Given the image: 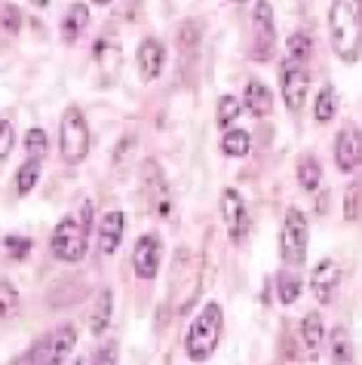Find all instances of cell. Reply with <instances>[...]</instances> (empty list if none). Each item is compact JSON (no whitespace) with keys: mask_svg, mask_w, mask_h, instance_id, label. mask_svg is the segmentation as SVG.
Listing matches in <instances>:
<instances>
[{"mask_svg":"<svg viewBox=\"0 0 362 365\" xmlns=\"http://www.w3.org/2000/svg\"><path fill=\"white\" fill-rule=\"evenodd\" d=\"M359 197H362L359 185L347 187V194H344V221H356L359 218V202H362Z\"/></svg>","mask_w":362,"mask_h":365,"instance_id":"obj_33","label":"cell"},{"mask_svg":"<svg viewBox=\"0 0 362 365\" xmlns=\"http://www.w3.org/2000/svg\"><path fill=\"white\" fill-rule=\"evenodd\" d=\"M338 110V101H335V89L331 86H323L316 93V101H314V120L316 123H329Z\"/></svg>","mask_w":362,"mask_h":365,"instance_id":"obj_26","label":"cell"},{"mask_svg":"<svg viewBox=\"0 0 362 365\" xmlns=\"http://www.w3.org/2000/svg\"><path fill=\"white\" fill-rule=\"evenodd\" d=\"M145 185H148V194H150V202H154V212L160 218H166L169 212H172V190H169L163 172H160V166L154 163V160H148L145 163Z\"/></svg>","mask_w":362,"mask_h":365,"instance_id":"obj_13","label":"cell"},{"mask_svg":"<svg viewBox=\"0 0 362 365\" xmlns=\"http://www.w3.org/2000/svg\"><path fill=\"white\" fill-rule=\"evenodd\" d=\"M40 172H43V160L28 157V163L19 166V178H16V190L19 197H28L34 190V185L40 181Z\"/></svg>","mask_w":362,"mask_h":365,"instance_id":"obj_24","label":"cell"},{"mask_svg":"<svg viewBox=\"0 0 362 365\" xmlns=\"http://www.w3.org/2000/svg\"><path fill=\"white\" fill-rule=\"evenodd\" d=\"M25 148H28V154L37 157V160H43L46 157V150H49V135L43 133V129H28L25 133Z\"/></svg>","mask_w":362,"mask_h":365,"instance_id":"obj_29","label":"cell"},{"mask_svg":"<svg viewBox=\"0 0 362 365\" xmlns=\"http://www.w3.org/2000/svg\"><path fill=\"white\" fill-rule=\"evenodd\" d=\"M93 4H98V6H105V4H110V0H93Z\"/></svg>","mask_w":362,"mask_h":365,"instance_id":"obj_37","label":"cell"},{"mask_svg":"<svg viewBox=\"0 0 362 365\" xmlns=\"http://www.w3.org/2000/svg\"><path fill=\"white\" fill-rule=\"evenodd\" d=\"M243 114V101L234 98V96H221L218 98V110H215V123L218 129H227V126H234V120Z\"/></svg>","mask_w":362,"mask_h":365,"instance_id":"obj_25","label":"cell"},{"mask_svg":"<svg viewBox=\"0 0 362 365\" xmlns=\"http://www.w3.org/2000/svg\"><path fill=\"white\" fill-rule=\"evenodd\" d=\"M243 108L255 117H267L270 108H274V96L270 89L261 83V80H249L246 83V96H243Z\"/></svg>","mask_w":362,"mask_h":365,"instance_id":"obj_18","label":"cell"},{"mask_svg":"<svg viewBox=\"0 0 362 365\" xmlns=\"http://www.w3.org/2000/svg\"><path fill=\"white\" fill-rule=\"evenodd\" d=\"M279 86H283V101L291 114H298L307 101V93H310V77L307 71L301 68L298 62L286 58L283 68H279Z\"/></svg>","mask_w":362,"mask_h":365,"instance_id":"obj_7","label":"cell"},{"mask_svg":"<svg viewBox=\"0 0 362 365\" xmlns=\"http://www.w3.org/2000/svg\"><path fill=\"white\" fill-rule=\"evenodd\" d=\"M329 40L341 62L353 65L362 56V25L347 0H335L329 9Z\"/></svg>","mask_w":362,"mask_h":365,"instance_id":"obj_2","label":"cell"},{"mask_svg":"<svg viewBox=\"0 0 362 365\" xmlns=\"http://www.w3.org/2000/svg\"><path fill=\"white\" fill-rule=\"evenodd\" d=\"M163 62H166V49L160 40L154 37H145L142 43H138V74H142V80H157L160 71H163Z\"/></svg>","mask_w":362,"mask_h":365,"instance_id":"obj_14","label":"cell"},{"mask_svg":"<svg viewBox=\"0 0 362 365\" xmlns=\"http://www.w3.org/2000/svg\"><path fill=\"white\" fill-rule=\"evenodd\" d=\"M16 145V133H13V123L6 117H0V160L9 157V150Z\"/></svg>","mask_w":362,"mask_h":365,"instance_id":"obj_34","label":"cell"},{"mask_svg":"<svg viewBox=\"0 0 362 365\" xmlns=\"http://www.w3.org/2000/svg\"><path fill=\"white\" fill-rule=\"evenodd\" d=\"M234 4H243V0H234Z\"/></svg>","mask_w":362,"mask_h":365,"instance_id":"obj_40","label":"cell"},{"mask_svg":"<svg viewBox=\"0 0 362 365\" xmlns=\"http://www.w3.org/2000/svg\"><path fill=\"white\" fill-rule=\"evenodd\" d=\"M276 298L289 304V307L301 298V279L295 273H276Z\"/></svg>","mask_w":362,"mask_h":365,"instance_id":"obj_28","label":"cell"},{"mask_svg":"<svg viewBox=\"0 0 362 365\" xmlns=\"http://www.w3.org/2000/svg\"><path fill=\"white\" fill-rule=\"evenodd\" d=\"M298 185L301 190H307V194H316V187L323 185V166H319V160L316 157H310L304 154L298 160Z\"/></svg>","mask_w":362,"mask_h":365,"instance_id":"obj_22","label":"cell"},{"mask_svg":"<svg viewBox=\"0 0 362 365\" xmlns=\"http://www.w3.org/2000/svg\"><path fill=\"white\" fill-rule=\"evenodd\" d=\"M80 212H83V218L65 215L53 230V255L65 264H77L89 252V215H93V209H89V202H83Z\"/></svg>","mask_w":362,"mask_h":365,"instance_id":"obj_3","label":"cell"},{"mask_svg":"<svg viewBox=\"0 0 362 365\" xmlns=\"http://www.w3.org/2000/svg\"><path fill=\"white\" fill-rule=\"evenodd\" d=\"M110 313H114V292L110 289H102L95 298V307H93V317H89V331L95 334H105L108 326H110Z\"/></svg>","mask_w":362,"mask_h":365,"instance_id":"obj_20","label":"cell"},{"mask_svg":"<svg viewBox=\"0 0 362 365\" xmlns=\"http://www.w3.org/2000/svg\"><path fill=\"white\" fill-rule=\"evenodd\" d=\"M252 28H255V58L264 62L270 58V46H274L276 28H274V6L267 0H255L252 6Z\"/></svg>","mask_w":362,"mask_h":365,"instance_id":"obj_9","label":"cell"},{"mask_svg":"<svg viewBox=\"0 0 362 365\" xmlns=\"http://www.w3.org/2000/svg\"><path fill=\"white\" fill-rule=\"evenodd\" d=\"M286 49H289V58L291 62H298V65H304L310 53H314V40H310L307 31H295L289 40H286Z\"/></svg>","mask_w":362,"mask_h":365,"instance_id":"obj_27","label":"cell"},{"mask_svg":"<svg viewBox=\"0 0 362 365\" xmlns=\"http://www.w3.org/2000/svg\"><path fill=\"white\" fill-rule=\"evenodd\" d=\"M221 215H224L230 242L239 246L249 233V212H246V202H243V197H239V190L227 187L224 194H221Z\"/></svg>","mask_w":362,"mask_h":365,"instance_id":"obj_8","label":"cell"},{"mask_svg":"<svg viewBox=\"0 0 362 365\" xmlns=\"http://www.w3.org/2000/svg\"><path fill=\"white\" fill-rule=\"evenodd\" d=\"M89 145H93V135H89V123L80 108H68L62 114V126H58V148H62V157L68 163H83L89 154Z\"/></svg>","mask_w":362,"mask_h":365,"instance_id":"obj_4","label":"cell"},{"mask_svg":"<svg viewBox=\"0 0 362 365\" xmlns=\"http://www.w3.org/2000/svg\"><path fill=\"white\" fill-rule=\"evenodd\" d=\"M93 58L98 71H102V80L105 83H114V80L120 77V68H123V56H120V46H114L110 40H95L93 46Z\"/></svg>","mask_w":362,"mask_h":365,"instance_id":"obj_16","label":"cell"},{"mask_svg":"<svg viewBox=\"0 0 362 365\" xmlns=\"http://www.w3.org/2000/svg\"><path fill=\"white\" fill-rule=\"evenodd\" d=\"M0 25H4L9 34H19V28H22V13H19L13 4H4L0 6Z\"/></svg>","mask_w":362,"mask_h":365,"instance_id":"obj_31","label":"cell"},{"mask_svg":"<svg viewBox=\"0 0 362 365\" xmlns=\"http://www.w3.org/2000/svg\"><path fill=\"white\" fill-rule=\"evenodd\" d=\"M4 246L9 249V255L19 261V258H28V255H31V246H34V242H31V237H6Z\"/></svg>","mask_w":362,"mask_h":365,"instance_id":"obj_32","label":"cell"},{"mask_svg":"<svg viewBox=\"0 0 362 365\" xmlns=\"http://www.w3.org/2000/svg\"><path fill=\"white\" fill-rule=\"evenodd\" d=\"M221 322H224V310L218 301L203 304V310L190 319L187 334H185V353L194 362H206L212 359V353L218 350L221 341Z\"/></svg>","mask_w":362,"mask_h":365,"instance_id":"obj_1","label":"cell"},{"mask_svg":"<svg viewBox=\"0 0 362 365\" xmlns=\"http://www.w3.org/2000/svg\"><path fill=\"white\" fill-rule=\"evenodd\" d=\"M28 4H34V6L43 9V6H49V0H28Z\"/></svg>","mask_w":362,"mask_h":365,"instance_id":"obj_36","label":"cell"},{"mask_svg":"<svg viewBox=\"0 0 362 365\" xmlns=\"http://www.w3.org/2000/svg\"><path fill=\"white\" fill-rule=\"evenodd\" d=\"M335 166L341 172H353L362 166V133L356 126L341 129L335 138Z\"/></svg>","mask_w":362,"mask_h":365,"instance_id":"obj_11","label":"cell"},{"mask_svg":"<svg viewBox=\"0 0 362 365\" xmlns=\"http://www.w3.org/2000/svg\"><path fill=\"white\" fill-rule=\"evenodd\" d=\"M74 365H86V362H83V359H77V362H74Z\"/></svg>","mask_w":362,"mask_h":365,"instance_id":"obj_38","label":"cell"},{"mask_svg":"<svg viewBox=\"0 0 362 365\" xmlns=\"http://www.w3.org/2000/svg\"><path fill=\"white\" fill-rule=\"evenodd\" d=\"M93 365H117V353H114V347H105V350L95 356Z\"/></svg>","mask_w":362,"mask_h":365,"instance_id":"obj_35","label":"cell"},{"mask_svg":"<svg viewBox=\"0 0 362 365\" xmlns=\"http://www.w3.org/2000/svg\"><path fill=\"white\" fill-rule=\"evenodd\" d=\"M123 230H126V215L123 212H108L98 225V249L102 255H114L123 242Z\"/></svg>","mask_w":362,"mask_h":365,"instance_id":"obj_15","label":"cell"},{"mask_svg":"<svg viewBox=\"0 0 362 365\" xmlns=\"http://www.w3.org/2000/svg\"><path fill=\"white\" fill-rule=\"evenodd\" d=\"M221 150H224L227 157H249V150H252V135H249L246 129H224Z\"/></svg>","mask_w":362,"mask_h":365,"instance_id":"obj_23","label":"cell"},{"mask_svg":"<svg viewBox=\"0 0 362 365\" xmlns=\"http://www.w3.org/2000/svg\"><path fill=\"white\" fill-rule=\"evenodd\" d=\"M329 359L331 365H356V353H353V341L344 326H335L329 331Z\"/></svg>","mask_w":362,"mask_h":365,"instance_id":"obj_17","label":"cell"},{"mask_svg":"<svg viewBox=\"0 0 362 365\" xmlns=\"http://www.w3.org/2000/svg\"><path fill=\"white\" fill-rule=\"evenodd\" d=\"M16 310H19V292L9 286L6 279H0V319L13 317Z\"/></svg>","mask_w":362,"mask_h":365,"instance_id":"obj_30","label":"cell"},{"mask_svg":"<svg viewBox=\"0 0 362 365\" xmlns=\"http://www.w3.org/2000/svg\"><path fill=\"white\" fill-rule=\"evenodd\" d=\"M307 240H310V227H307V218L301 209H286V218H283V230H279V255H283L286 264L291 267H301L307 258Z\"/></svg>","mask_w":362,"mask_h":365,"instance_id":"obj_5","label":"cell"},{"mask_svg":"<svg viewBox=\"0 0 362 365\" xmlns=\"http://www.w3.org/2000/svg\"><path fill=\"white\" fill-rule=\"evenodd\" d=\"M133 267H135V277L138 279H157L160 273V240L154 233H145V237L135 240V249H133Z\"/></svg>","mask_w":362,"mask_h":365,"instance_id":"obj_10","label":"cell"},{"mask_svg":"<svg viewBox=\"0 0 362 365\" xmlns=\"http://www.w3.org/2000/svg\"><path fill=\"white\" fill-rule=\"evenodd\" d=\"M359 19H362V6H359ZM359 25H362V22H359Z\"/></svg>","mask_w":362,"mask_h":365,"instance_id":"obj_39","label":"cell"},{"mask_svg":"<svg viewBox=\"0 0 362 365\" xmlns=\"http://www.w3.org/2000/svg\"><path fill=\"white\" fill-rule=\"evenodd\" d=\"M89 25V6L86 4H71V9L62 19V40L65 43H74V40L86 31Z\"/></svg>","mask_w":362,"mask_h":365,"instance_id":"obj_21","label":"cell"},{"mask_svg":"<svg viewBox=\"0 0 362 365\" xmlns=\"http://www.w3.org/2000/svg\"><path fill=\"white\" fill-rule=\"evenodd\" d=\"M323 338H326V326H323V317L316 310H310L304 319H301V341L307 347V356H316L319 347H323Z\"/></svg>","mask_w":362,"mask_h":365,"instance_id":"obj_19","label":"cell"},{"mask_svg":"<svg viewBox=\"0 0 362 365\" xmlns=\"http://www.w3.org/2000/svg\"><path fill=\"white\" fill-rule=\"evenodd\" d=\"M338 286H341V267H338V261L335 258H323L314 267V273H310V289H314L316 301L319 304H331Z\"/></svg>","mask_w":362,"mask_h":365,"instance_id":"obj_12","label":"cell"},{"mask_svg":"<svg viewBox=\"0 0 362 365\" xmlns=\"http://www.w3.org/2000/svg\"><path fill=\"white\" fill-rule=\"evenodd\" d=\"M77 344V329L74 326H58L53 334L37 341L31 353L25 356V365H65Z\"/></svg>","mask_w":362,"mask_h":365,"instance_id":"obj_6","label":"cell"}]
</instances>
